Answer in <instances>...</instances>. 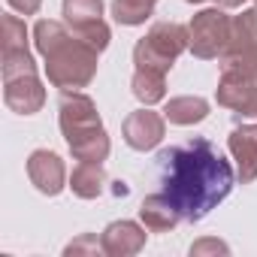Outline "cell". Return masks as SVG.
Instances as JSON below:
<instances>
[{"instance_id":"6da1fadb","label":"cell","mask_w":257,"mask_h":257,"mask_svg":"<svg viewBox=\"0 0 257 257\" xmlns=\"http://www.w3.org/2000/svg\"><path fill=\"white\" fill-rule=\"evenodd\" d=\"M161 191L173 200L185 221H203L236 185L230 161L206 137H194L182 146H170L158 155Z\"/></svg>"},{"instance_id":"7a4b0ae2","label":"cell","mask_w":257,"mask_h":257,"mask_svg":"<svg viewBox=\"0 0 257 257\" xmlns=\"http://www.w3.org/2000/svg\"><path fill=\"white\" fill-rule=\"evenodd\" d=\"M34 43L46 61V76L55 88L79 91V88L91 85V79L97 76L100 52L79 34L67 31L61 22L40 19L34 25Z\"/></svg>"},{"instance_id":"3957f363","label":"cell","mask_w":257,"mask_h":257,"mask_svg":"<svg viewBox=\"0 0 257 257\" xmlns=\"http://www.w3.org/2000/svg\"><path fill=\"white\" fill-rule=\"evenodd\" d=\"M4 103L19 115H34L46 103V88L28 49V28L19 16H4Z\"/></svg>"},{"instance_id":"277c9868","label":"cell","mask_w":257,"mask_h":257,"mask_svg":"<svg viewBox=\"0 0 257 257\" xmlns=\"http://www.w3.org/2000/svg\"><path fill=\"white\" fill-rule=\"evenodd\" d=\"M58 121L61 134L73 152L76 161H94L103 164L109 158V137L100 121V112L88 94L79 91H64L61 106H58Z\"/></svg>"},{"instance_id":"5b68a950","label":"cell","mask_w":257,"mask_h":257,"mask_svg":"<svg viewBox=\"0 0 257 257\" xmlns=\"http://www.w3.org/2000/svg\"><path fill=\"white\" fill-rule=\"evenodd\" d=\"M191 49V34L179 22H158L137 46H134V64L140 70H158L170 73L179 55Z\"/></svg>"},{"instance_id":"8992f818","label":"cell","mask_w":257,"mask_h":257,"mask_svg":"<svg viewBox=\"0 0 257 257\" xmlns=\"http://www.w3.org/2000/svg\"><path fill=\"white\" fill-rule=\"evenodd\" d=\"M191 34V52L200 61H212L221 58L224 49L230 46V34H233V19L224 10H203L191 19L188 25Z\"/></svg>"},{"instance_id":"52a82bcc","label":"cell","mask_w":257,"mask_h":257,"mask_svg":"<svg viewBox=\"0 0 257 257\" xmlns=\"http://www.w3.org/2000/svg\"><path fill=\"white\" fill-rule=\"evenodd\" d=\"M64 22L97 52H103L112 40L109 25L103 22V0H64Z\"/></svg>"},{"instance_id":"ba28073f","label":"cell","mask_w":257,"mask_h":257,"mask_svg":"<svg viewBox=\"0 0 257 257\" xmlns=\"http://www.w3.org/2000/svg\"><path fill=\"white\" fill-rule=\"evenodd\" d=\"M215 100L233 109L239 118H254L257 115V79H248L239 73H221Z\"/></svg>"},{"instance_id":"9c48e42d","label":"cell","mask_w":257,"mask_h":257,"mask_svg":"<svg viewBox=\"0 0 257 257\" xmlns=\"http://www.w3.org/2000/svg\"><path fill=\"white\" fill-rule=\"evenodd\" d=\"M124 143L137 149V152H152L161 146L164 134H167V124H164V115L152 112V109H137L124 118Z\"/></svg>"},{"instance_id":"30bf717a","label":"cell","mask_w":257,"mask_h":257,"mask_svg":"<svg viewBox=\"0 0 257 257\" xmlns=\"http://www.w3.org/2000/svg\"><path fill=\"white\" fill-rule=\"evenodd\" d=\"M28 179L31 185L46 194V197H58L64 191V182H67V170H64V161L49 152V149H37L31 158H28Z\"/></svg>"},{"instance_id":"8fae6325","label":"cell","mask_w":257,"mask_h":257,"mask_svg":"<svg viewBox=\"0 0 257 257\" xmlns=\"http://www.w3.org/2000/svg\"><path fill=\"white\" fill-rule=\"evenodd\" d=\"M230 155L236 161V176L242 185H251L257 179V124H239L227 140Z\"/></svg>"},{"instance_id":"7c38bea8","label":"cell","mask_w":257,"mask_h":257,"mask_svg":"<svg viewBox=\"0 0 257 257\" xmlns=\"http://www.w3.org/2000/svg\"><path fill=\"white\" fill-rule=\"evenodd\" d=\"M100 242H103V254H109V257H131V254L143 251L146 230L137 221H112L103 230Z\"/></svg>"},{"instance_id":"4fadbf2b","label":"cell","mask_w":257,"mask_h":257,"mask_svg":"<svg viewBox=\"0 0 257 257\" xmlns=\"http://www.w3.org/2000/svg\"><path fill=\"white\" fill-rule=\"evenodd\" d=\"M140 218H143V224L152 230V233H170V230H176L185 218H182V212L173 206V200L161 191V194H149L146 200H143V206H140Z\"/></svg>"},{"instance_id":"5bb4252c","label":"cell","mask_w":257,"mask_h":257,"mask_svg":"<svg viewBox=\"0 0 257 257\" xmlns=\"http://www.w3.org/2000/svg\"><path fill=\"white\" fill-rule=\"evenodd\" d=\"M70 188H73V194L82 197V200H97V197L106 191V173H103V164L79 161V167H76L73 176H70Z\"/></svg>"},{"instance_id":"9a60e30c","label":"cell","mask_w":257,"mask_h":257,"mask_svg":"<svg viewBox=\"0 0 257 257\" xmlns=\"http://www.w3.org/2000/svg\"><path fill=\"white\" fill-rule=\"evenodd\" d=\"M206 115H209V103L203 97H173L164 109V118L170 124H182V127L200 124Z\"/></svg>"},{"instance_id":"2e32d148","label":"cell","mask_w":257,"mask_h":257,"mask_svg":"<svg viewBox=\"0 0 257 257\" xmlns=\"http://www.w3.org/2000/svg\"><path fill=\"white\" fill-rule=\"evenodd\" d=\"M131 88H134V97L146 106H155L158 100L167 97V73H158V70H140L134 73L131 79Z\"/></svg>"},{"instance_id":"e0dca14e","label":"cell","mask_w":257,"mask_h":257,"mask_svg":"<svg viewBox=\"0 0 257 257\" xmlns=\"http://www.w3.org/2000/svg\"><path fill=\"white\" fill-rule=\"evenodd\" d=\"M221 73H239V76L257 79V43L227 46L221 55Z\"/></svg>"},{"instance_id":"ac0fdd59","label":"cell","mask_w":257,"mask_h":257,"mask_svg":"<svg viewBox=\"0 0 257 257\" xmlns=\"http://www.w3.org/2000/svg\"><path fill=\"white\" fill-rule=\"evenodd\" d=\"M155 4L158 0H112V16L118 25L137 28V25H146V19L155 13Z\"/></svg>"},{"instance_id":"d6986e66","label":"cell","mask_w":257,"mask_h":257,"mask_svg":"<svg viewBox=\"0 0 257 257\" xmlns=\"http://www.w3.org/2000/svg\"><path fill=\"white\" fill-rule=\"evenodd\" d=\"M100 251H103V242H100L94 233H82L79 239H73V242L64 248L67 257H73V254H100Z\"/></svg>"},{"instance_id":"ffe728a7","label":"cell","mask_w":257,"mask_h":257,"mask_svg":"<svg viewBox=\"0 0 257 257\" xmlns=\"http://www.w3.org/2000/svg\"><path fill=\"white\" fill-rule=\"evenodd\" d=\"M227 251L230 248L224 242H218V239H200V242L191 245V257H200V254H227Z\"/></svg>"},{"instance_id":"44dd1931","label":"cell","mask_w":257,"mask_h":257,"mask_svg":"<svg viewBox=\"0 0 257 257\" xmlns=\"http://www.w3.org/2000/svg\"><path fill=\"white\" fill-rule=\"evenodd\" d=\"M10 7L19 10L22 16H34V13L43 7V0H10Z\"/></svg>"},{"instance_id":"7402d4cb","label":"cell","mask_w":257,"mask_h":257,"mask_svg":"<svg viewBox=\"0 0 257 257\" xmlns=\"http://www.w3.org/2000/svg\"><path fill=\"white\" fill-rule=\"evenodd\" d=\"M218 4L224 7V10H236V7H242L245 0H218Z\"/></svg>"},{"instance_id":"603a6c76","label":"cell","mask_w":257,"mask_h":257,"mask_svg":"<svg viewBox=\"0 0 257 257\" xmlns=\"http://www.w3.org/2000/svg\"><path fill=\"white\" fill-rule=\"evenodd\" d=\"M185 4H203V0H185Z\"/></svg>"}]
</instances>
